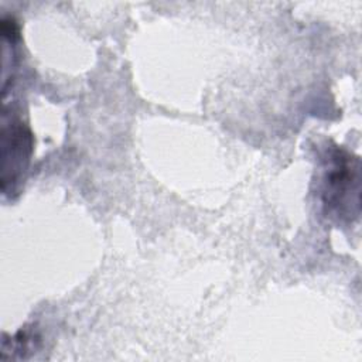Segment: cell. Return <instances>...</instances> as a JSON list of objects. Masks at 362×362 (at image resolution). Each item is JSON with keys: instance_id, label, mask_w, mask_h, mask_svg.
Returning a JSON list of instances; mask_svg holds the SVG:
<instances>
[{"instance_id": "1", "label": "cell", "mask_w": 362, "mask_h": 362, "mask_svg": "<svg viewBox=\"0 0 362 362\" xmlns=\"http://www.w3.org/2000/svg\"><path fill=\"white\" fill-rule=\"evenodd\" d=\"M322 202L337 216L355 215L354 206L359 205L358 158L339 147H334L325 161Z\"/></svg>"}]
</instances>
